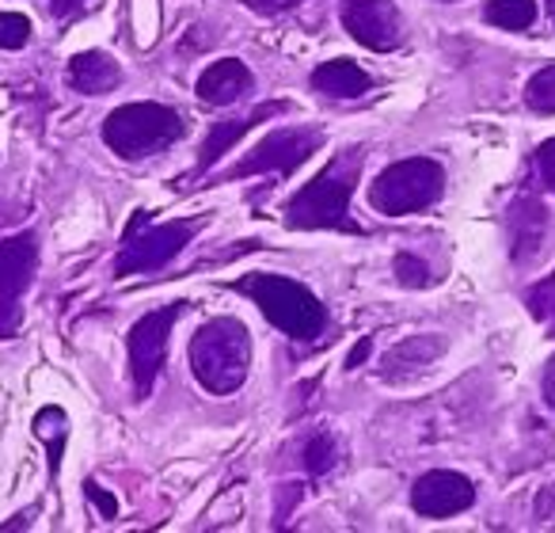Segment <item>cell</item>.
I'll return each instance as SVG.
<instances>
[{"label": "cell", "mask_w": 555, "mask_h": 533, "mask_svg": "<svg viewBox=\"0 0 555 533\" xmlns=\"http://www.w3.org/2000/svg\"><path fill=\"white\" fill-rule=\"evenodd\" d=\"M392 271H396V282L400 287H408V290H423L426 282H430V267H426L418 255H396V263H392Z\"/></svg>", "instance_id": "24"}, {"label": "cell", "mask_w": 555, "mask_h": 533, "mask_svg": "<svg viewBox=\"0 0 555 533\" xmlns=\"http://www.w3.org/2000/svg\"><path fill=\"white\" fill-rule=\"evenodd\" d=\"M446 191V168L430 156H408L396 161L373 179L370 187V206L385 217L418 214V210L434 206Z\"/></svg>", "instance_id": "5"}, {"label": "cell", "mask_w": 555, "mask_h": 533, "mask_svg": "<svg viewBox=\"0 0 555 533\" xmlns=\"http://www.w3.org/2000/svg\"><path fill=\"white\" fill-rule=\"evenodd\" d=\"M85 495L92 499V507L100 510L103 518H118V499L111 492H103V487L95 484V480H88V484H85Z\"/></svg>", "instance_id": "26"}, {"label": "cell", "mask_w": 555, "mask_h": 533, "mask_svg": "<svg viewBox=\"0 0 555 533\" xmlns=\"http://www.w3.org/2000/svg\"><path fill=\"white\" fill-rule=\"evenodd\" d=\"M529 313L540 320V325L547 328V332H555V279H544V282H537V287L529 290Z\"/></svg>", "instance_id": "22"}, {"label": "cell", "mask_w": 555, "mask_h": 533, "mask_svg": "<svg viewBox=\"0 0 555 533\" xmlns=\"http://www.w3.org/2000/svg\"><path fill=\"white\" fill-rule=\"evenodd\" d=\"M198 232V221H164L153 225L149 210H138L130 217L122 232V248H118L115 259V275L126 279V275H145V271H160L191 244V237Z\"/></svg>", "instance_id": "6"}, {"label": "cell", "mask_w": 555, "mask_h": 533, "mask_svg": "<svg viewBox=\"0 0 555 533\" xmlns=\"http://www.w3.org/2000/svg\"><path fill=\"white\" fill-rule=\"evenodd\" d=\"M343 27L350 39L362 42L365 50H396L403 42V16L396 9V0H343L339 12Z\"/></svg>", "instance_id": "10"}, {"label": "cell", "mask_w": 555, "mask_h": 533, "mask_svg": "<svg viewBox=\"0 0 555 533\" xmlns=\"http://www.w3.org/2000/svg\"><path fill=\"white\" fill-rule=\"evenodd\" d=\"M251 88H255L251 69H247L240 58H221V62H214L209 69H202L194 92H198V100L206 103V107H232V103L244 100Z\"/></svg>", "instance_id": "12"}, {"label": "cell", "mask_w": 555, "mask_h": 533, "mask_svg": "<svg viewBox=\"0 0 555 533\" xmlns=\"http://www.w3.org/2000/svg\"><path fill=\"white\" fill-rule=\"evenodd\" d=\"M31 39V20L20 12H0V50H24Z\"/></svg>", "instance_id": "23"}, {"label": "cell", "mask_w": 555, "mask_h": 533, "mask_svg": "<svg viewBox=\"0 0 555 533\" xmlns=\"http://www.w3.org/2000/svg\"><path fill=\"white\" fill-rule=\"evenodd\" d=\"M35 434H39L42 442H47L50 449V477H57V469H62V449H65V439H69V419H65L62 408H42L39 416H35Z\"/></svg>", "instance_id": "18"}, {"label": "cell", "mask_w": 555, "mask_h": 533, "mask_svg": "<svg viewBox=\"0 0 555 533\" xmlns=\"http://www.w3.org/2000/svg\"><path fill=\"white\" fill-rule=\"evenodd\" d=\"M305 472L309 477H324L327 469L335 465V439L327 431H320V434H312L309 439V446H305Z\"/></svg>", "instance_id": "21"}, {"label": "cell", "mask_w": 555, "mask_h": 533, "mask_svg": "<svg viewBox=\"0 0 555 533\" xmlns=\"http://www.w3.org/2000/svg\"><path fill=\"white\" fill-rule=\"evenodd\" d=\"M301 0H244V9L259 12V16H282V12L297 9Z\"/></svg>", "instance_id": "27"}, {"label": "cell", "mask_w": 555, "mask_h": 533, "mask_svg": "<svg viewBox=\"0 0 555 533\" xmlns=\"http://www.w3.org/2000/svg\"><path fill=\"white\" fill-rule=\"evenodd\" d=\"M191 373L206 393L232 396L251 370V332L236 317H214L191 335Z\"/></svg>", "instance_id": "1"}, {"label": "cell", "mask_w": 555, "mask_h": 533, "mask_svg": "<svg viewBox=\"0 0 555 533\" xmlns=\"http://www.w3.org/2000/svg\"><path fill=\"white\" fill-rule=\"evenodd\" d=\"M236 290L259 305V313L278 332H286L297 343L317 340L327 328V309L320 305V297L301 282L286 279V275H244L236 282Z\"/></svg>", "instance_id": "3"}, {"label": "cell", "mask_w": 555, "mask_h": 533, "mask_svg": "<svg viewBox=\"0 0 555 533\" xmlns=\"http://www.w3.org/2000/svg\"><path fill=\"white\" fill-rule=\"evenodd\" d=\"M476 503V487L453 469H430L411 487V507L423 518H453Z\"/></svg>", "instance_id": "11"}, {"label": "cell", "mask_w": 555, "mask_h": 533, "mask_svg": "<svg viewBox=\"0 0 555 533\" xmlns=\"http://www.w3.org/2000/svg\"><path fill=\"white\" fill-rule=\"evenodd\" d=\"M446 351V340L441 335H411V340L396 343L392 351L385 355V378L396 381V378H411V373H418L423 366H430L434 358Z\"/></svg>", "instance_id": "17"}, {"label": "cell", "mask_w": 555, "mask_h": 533, "mask_svg": "<svg viewBox=\"0 0 555 533\" xmlns=\"http://www.w3.org/2000/svg\"><path fill=\"white\" fill-rule=\"evenodd\" d=\"M525 103L540 115H555V65L532 73L529 85H525Z\"/></svg>", "instance_id": "20"}, {"label": "cell", "mask_w": 555, "mask_h": 533, "mask_svg": "<svg viewBox=\"0 0 555 533\" xmlns=\"http://www.w3.org/2000/svg\"><path fill=\"white\" fill-rule=\"evenodd\" d=\"M312 88L324 92V96H332V100H358V96L370 92L373 80L362 65L339 58V62H324L317 73H312Z\"/></svg>", "instance_id": "16"}, {"label": "cell", "mask_w": 555, "mask_h": 533, "mask_svg": "<svg viewBox=\"0 0 555 533\" xmlns=\"http://www.w3.org/2000/svg\"><path fill=\"white\" fill-rule=\"evenodd\" d=\"M547 12H552V20H555V0H547Z\"/></svg>", "instance_id": "31"}, {"label": "cell", "mask_w": 555, "mask_h": 533, "mask_svg": "<svg viewBox=\"0 0 555 533\" xmlns=\"http://www.w3.org/2000/svg\"><path fill=\"white\" fill-rule=\"evenodd\" d=\"M320 141H324V134L305 130V126L274 130V134H267V138H262L259 145H255L251 153L236 164V168H229V179L267 176V172H274V176H289V172H297L312 153H317Z\"/></svg>", "instance_id": "9"}, {"label": "cell", "mask_w": 555, "mask_h": 533, "mask_svg": "<svg viewBox=\"0 0 555 533\" xmlns=\"http://www.w3.org/2000/svg\"><path fill=\"white\" fill-rule=\"evenodd\" d=\"M362 179V153L347 149L339 153L317 179L301 187L286 202V225L289 229H347L358 232L350 221V194Z\"/></svg>", "instance_id": "2"}, {"label": "cell", "mask_w": 555, "mask_h": 533, "mask_svg": "<svg viewBox=\"0 0 555 533\" xmlns=\"http://www.w3.org/2000/svg\"><path fill=\"white\" fill-rule=\"evenodd\" d=\"M186 134V123L176 107L168 103H122L103 118V141L115 156L122 161H141V156H153L160 149L176 145Z\"/></svg>", "instance_id": "4"}, {"label": "cell", "mask_w": 555, "mask_h": 533, "mask_svg": "<svg viewBox=\"0 0 555 533\" xmlns=\"http://www.w3.org/2000/svg\"><path fill=\"white\" fill-rule=\"evenodd\" d=\"M69 85L77 88L80 96H107L122 85V69L111 54L103 50H85V54L69 58V69H65Z\"/></svg>", "instance_id": "14"}, {"label": "cell", "mask_w": 555, "mask_h": 533, "mask_svg": "<svg viewBox=\"0 0 555 533\" xmlns=\"http://www.w3.org/2000/svg\"><path fill=\"white\" fill-rule=\"evenodd\" d=\"M370 351H373V340H370V335H365V340H358V343H354V351H350V358H347V370H358V366H362L365 358H370Z\"/></svg>", "instance_id": "29"}, {"label": "cell", "mask_w": 555, "mask_h": 533, "mask_svg": "<svg viewBox=\"0 0 555 533\" xmlns=\"http://www.w3.org/2000/svg\"><path fill=\"white\" fill-rule=\"evenodd\" d=\"M39 267V237L31 229L0 240V340H9L20 325V297L27 294Z\"/></svg>", "instance_id": "8"}, {"label": "cell", "mask_w": 555, "mask_h": 533, "mask_svg": "<svg viewBox=\"0 0 555 533\" xmlns=\"http://www.w3.org/2000/svg\"><path fill=\"white\" fill-rule=\"evenodd\" d=\"M540 389H544L547 408H555V355L547 358V370H544V381H540Z\"/></svg>", "instance_id": "30"}, {"label": "cell", "mask_w": 555, "mask_h": 533, "mask_svg": "<svg viewBox=\"0 0 555 533\" xmlns=\"http://www.w3.org/2000/svg\"><path fill=\"white\" fill-rule=\"evenodd\" d=\"M483 16L502 31H529L537 24V0H487Z\"/></svg>", "instance_id": "19"}, {"label": "cell", "mask_w": 555, "mask_h": 533, "mask_svg": "<svg viewBox=\"0 0 555 533\" xmlns=\"http://www.w3.org/2000/svg\"><path fill=\"white\" fill-rule=\"evenodd\" d=\"M506 229H509V255L517 263H529L540 252L547 232V210L540 206V199L532 194H517L514 206L506 214Z\"/></svg>", "instance_id": "13"}, {"label": "cell", "mask_w": 555, "mask_h": 533, "mask_svg": "<svg viewBox=\"0 0 555 533\" xmlns=\"http://www.w3.org/2000/svg\"><path fill=\"white\" fill-rule=\"evenodd\" d=\"M537 172H540V183L547 191H555V138H547L544 145L537 149Z\"/></svg>", "instance_id": "25"}, {"label": "cell", "mask_w": 555, "mask_h": 533, "mask_svg": "<svg viewBox=\"0 0 555 533\" xmlns=\"http://www.w3.org/2000/svg\"><path fill=\"white\" fill-rule=\"evenodd\" d=\"M183 317V302L164 305L153 309L130 328L126 335V355H130V378H133V393L138 401H145L153 393L156 378H160V366L168 358V335L176 328V320Z\"/></svg>", "instance_id": "7"}, {"label": "cell", "mask_w": 555, "mask_h": 533, "mask_svg": "<svg viewBox=\"0 0 555 533\" xmlns=\"http://www.w3.org/2000/svg\"><path fill=\"white\" fill-rule=\"evenodd\" d=\"M286 111V103H262V107H255L251 115L244 118H229V123H214V130L206 134V141H202V153H198V172H209L217 161H221L224 153H229L232 145H236L240 138H244L251 126H259L262 118H274Z\"/></svg>", "instance_id": "15"}, {"label": "cell", "mask_w": 555, "mask_h": 533, "mask_svg": "<svg viewBox=\"0 0 555 533\" xmlns=\"http://www.w3.org/2000/svg\"><path fill=\"white\" fill-rule=\"evenodd\" d=\"M85 4L88 0H50V12H54L57 20H69V16H77Z\"/></svg>", "instance_id": "28"}]
</instances>
